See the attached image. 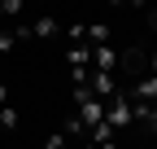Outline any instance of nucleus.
<instances>
[{"label": "nucleus", "instance_id": "1", "mask_svg": "<svg viewBox=\"0 0 157 149\" xmlns=\"http://www.w3.org/2000/svg\"><path fill=\"white\" fill-rule=\"evenodd\" d=\"M105 123L113 127V132L131 127V101H127V92H118L113 101H105Z\"/></svg>", "mask_w": 157, "mask_h": 149}, {"label": "nucleus", "instance_id": "2", "mask_svg": "<svg viewBox=\"0 0 157 149\" xmlns=\"http://www.w3.org/2000/svg\"><path fill=\"white\" fill-rule=\"evenodd\" d=\"M87 92H92L96 101H113V97H118V79H113V74L92 70V74H87Z\"/></svg>", "mask_w": 157, "mask_h": 149}, {"label": "nucleus", "instance_id": "3", "mask_svg": "<svg viewBox=\"0 0 157 149\" xmlns=\"http://www.w3.org/2000/svg\"><path fill=\"white\" fill-rule=\"evenodd\" d=\"M78 123H83L87 132H92L96 123H105V101H96V97H87V101H78Z\"/></svg>", "mask_w": 157, "mask_h": 149}, {"label": "nucleus", "instance_id": "4", "mask_svg": "<svg viewBox=\"0 0 157 149\" xmlns=\"http://www.w3.org/2000/svg\"><path fill=\"white\" fill-rule=\"evenodd\" d=\"M127 101H144V105H157V74H144L140 83H131Z\"/></svg>", "mask_w": 157, "mask_h": 149}, {"label": "nucleus", "instance_id": "5", "mask_svg": "<svg viewBox=\"0 0 157 149\" xmlns=\"http://www.w3.org/2000/svg\"><path fill=\"white\" fill-rule=\"evenodd\" d=\"M92 66L101 70V74H113L118 70V48H109V44L105 48H92Z\"/></svg>", "mask_w": 157, "mask_h": 149}, {"label": "nucleus", "instance_id": "6", "mask_svg": "<svg viewBox=\"0 0 157 149\" xmlns=\"http://www.w3.org/2000/svg\"><path fill=\"white\" fill-rule=\"evenodd\" d=\"M52 35H57V18L52 13H44V18L31 22V40H52Z\"/></svg>", "mask_w": 157, "mask_h": 149}, {"label": "nucleus", "instance_id": "7", "mask_svg": "<svg viewBox=\"0 0 157 149\" xmlns=\"http://www.w3.org/2000/svg\"><path fill=\"white\" fill-rule=\"evenodd\" d=\"M109 40H113V26H109V22H92V26H87V44H92V48H105Z\"/></svg>", "mask_w": 157, "mask_h": 149}, {"label": "nucleus", "instance_id": "8", "mask_svg": "<svg viewBox=\"0 0 157 149\" xmlns=\"http://www.w3.org/2000/svg\"><path fill=\"white\" fill-rule=\"evenodd\" d=\"M17 127V110L13 105H0V132H13Z\"/></svg>", "mask_w": 157, "mask_h": 149}, {"label": "nucleus", "instance_id": "9", "mask_svg": "<svg viewBox=\"0 0 157 149\" xmlns=\"http://www.w3.org/2000/svg\"><path fill=\"white\" fill-rule=\"evenodd\" d=\"M83 132H87V127L78 123V114H74V119H66V136H83Z\"/></svg>", "mask_w": 157, "mask_h": 149}, {"label": "nucleus", "instance_id": "10", "mask_svg": "<svg viewBox=\"0 0 157 149\" xmlns=\"http://www.w3.org/2000/svg\"><path fill=\"white\" fill-rule=\"evenodd\" d=\"M13 44H17L13 31H0V53H13Z\"/></svg>", "mask_w": 157, "mask_h": 149}, {"label": "nucleus", "instance_id": "11", "mask_svg": "<svg viewBox=\"0 0 157 149\" xmlns=\"http://www.w3.org/2000/svg\"><path fill=\"white\" fill-rule=\"evenodd\" d=\"M61 145H66V132H52V136L44 140V149H61Z\"/></svg>", "mask_w": 157, "mask_h": 149}, {"label": "nucleus", "instance_id": "12", "mask_svg": "<svg viewBox=\"0 0 157 149\" xmlns=\"http://www.w3.org/2000/svg\"><path fill=\"white\" fill-rule=\"evenodd\" d=\"M22 13V0H5V18H17Z\"/></svg>", "mask_w": 157, "mask_h": 149}, {"label": "nucleus", "instance_id": "13", "mask_svg": "<svg viewBox=\"0 0 157 149\" xmlns=\"http://www.w3.org/2000/svg\"><path fill=\"white\" fill-rule=\"evenodd\" d=\"M148 132L157 136V110H153V114H148Z\"/></svg>", "mask_w": 157, "mask_h": 149}, {"label": "nucleus", "instance_id": "14", "mask_svg": "<svg viewBox=\"0 0 157 149\" xmlns=\"http://www.w3.org/2000/svg\"><path fill=\"white\" fill-rule=\"evenodd\" d=\"M0 105H9V88L5 83H0Z\"/></svg>", "mask_w": 157, "mask_h": 149}, {"label": "nucleus", "instance_id": "15", "mask_svg": "<svg viewBox=\"0 0 157 149\" xmlns=\"http://www.w3.org/2000/svg\"><path fill=\"white\" fill-rule=\"evenodd\" d=\"M148 74H157V53H153V57H148Z\"/></svg>", "mask_w": 157, "mask_h": 149}, {"label": "nucleus", "instance_id": "16", "mask_svg": "<svg viewBox=\"0 0 157 149\" xmlns=\"http://www.w3.org/2000/svg\"><path fill=\"white\" fill-rule=\"evenodd\" d=\"M0 22H5V5H0Z\"/></svg>", "mask_w": 157, "mask_h": 149}, {"label": "nucleus", "instance_id": "17", "mask_svg": "<svg viewBox=\"0 0 157 149\" xmlns=\"http://www.w3.org/2000/svg\"><path fill=\"white\" fill-rule=\"evenodd\" d=\"M153 31H157V13H153Z\"/></svg>", "mask_w": 157, "mask_h": 149}, {"label": "nucleus", "instance_id": "18", "mask_svg": "<svg viewBox=\"0 0 157 149\" xmlns=\"http://www.w3.org/2000/svg\"><path fill=\"white\" fill-rule=\"evenodd\" d=\"M83 149H96V145H83Z\"/></svg>", "mask_w": 157, "mask_h": 149}]
</instances>
